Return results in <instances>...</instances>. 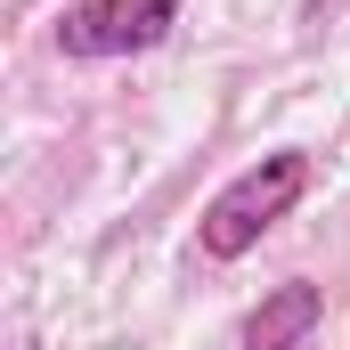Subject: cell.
Masks as SVG:
<instances>
[{
	"label": "cell",
	"mask_w": 350,
	"mask_h": 350,
	"mask_svg": "<svg viewBox=\"0 0 350 350\" xmlns=\"http://www.w3.org/2000/svg\"><path fill=\"white\" fill-rule=\"evenodd\" d=\"M301 196H310V155H301V147L261 155L253 172H237L212 204H204V220H196L204 261H245V253L261 245V237L293 212V204H301Z\"/></svg>",
	"instance_id": "1"
},
{
	"label": "cell",
	"mask_w": 350,
	"mask_h": 350,
	"mask_svg": "<svg viewBox=\"0 0 350 350\" xmlns=\"http://www.w3.org/2000/svg\"><path fill=\"white\" fill-rule=\"evenodd\" d=\"M179 25V0H82L57 25L66 57H139Z\"/></svg>",
	"instance_id": "2"
},
{
	"label": "cell",
	"mask_w": 350,
	"mask_h": 350,
	"mask_svg": "<svg viewBox=\"0 0 350 350\" xmlns=\"http://www.w3.org/2000/svg\"><path fill=\"white\" fill-rule=\"evenodd\" d=\"M318 318H326V293H318L310 277H285V285H269L261 301H253L245 350H301L310 334H318Z\"/></svg>",
	"instance_id": "3"
}]
</instances>
